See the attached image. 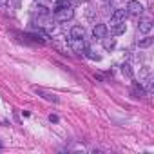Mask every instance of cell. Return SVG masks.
Returning a JSON list of instances; mask_svg holds the SVG:
<instances>
[{
	"label": "cell",
	"mask_w": 154,
	"mask_h": 154,
	"mask_svg": "<svg viewBox=\"0 0 154 154\" xmlns=\"http://www.w3.org/2000/svg\"><path fill=\"white\" fill-rule=\"evenodd\" d=\"M84 53H85V54H87V58H91V60H100V56H98V54H94V53H93L91 49H87V47H85V51H84Z\"/></svg>",
	"instance_id": "cell-13"
},
{
	"label": "cell",
	"mask_w": 154,
	"mask_h": 154,
	"mask_svg": "<svg viewBox=\"0 0 154 154\" xmlns=\"http://www.w3.org/2000/svg\"><path fill=\"white\" fill-rule=\"evenodd\" d=\"M49 122H53V123H56V122H58V116H54V114H51V116H49Z\"/></svg>",
	"instance_id": "cell-14"
},
{
	"label": "cell",
	"mask_w": 154,
	"mask_h": 154,
	"mask_svg": "<svg viewBox=\"0 0 154 154\" xmlns=\"http://www.w3.org/2000/svg\"><path fill=\"white\" fill-rule=\"evenodd\" d=\"M54 13H56V20H58V22H67V20H71V18L74 17V11H72V8L58 9V11H54Z\"/></svg>",
	"instance_id": "cell-1"
},
{
	"label": "cell",
	"mask_w": 154,
	"mask_h": 154,
	"mask_svg": "<svg viewBox=\"0 0 154 154\" xmlns=\"http://www.w3.org/2000/svg\"><path fill=\"white\" fill-rule=\"evenodd\" d=\"M65 8H71V0H56L54 2V11L65 9Z\"/></svg>",
	"instance_id": "cell-9"
},
{
	"label": "cell",
	"mask_w": 154,
	"mask_h": 154,
	"mask_svg": "<svg viewBox=\"0 0 154 154\" xmlns=\"http://www.w3.org/2000/svg\"><path fill=\"white\" fill-rule=\"evenodd\" d=\"M93 36L94 38H105L107 36V26L105 24H96L93 27Z\"/></svg>",
	"instance_id": "cell-5"
},
{
	"label": "cell",
	"mask_w": 154,
	"mask_h": 154,
	"mask_svg": "<svg viewBox=\"0 0 154 154\" xmlns=\"http://www.w3.org/2000/svg\"><path fill=\"white\" fill-rule=\"evenodd\" d=\"M138 29H140L141 33H150V31H152V22H150V20H141V22L138 24Z\"/></svg>",
	"instance_id": "cell-8"
},
{
	"label": "cell",
	"mask_w": 154,
	"mask_h": 154,
	"mask_svg": "<svg viewBox=\"0 0 154 154\" xmlns=\"http://www.w3.org/2000/svg\"><path fill=\"white\" fill-rule=\"evenodd\" d=\"M127 9H116L114 13H112V17H111V22L112 24H118V22H125V18H127Z\"/></svg>",
	"instance_id": "cell-4"
},
{
	"label": "cell",
	"mask_w": 154,
	"mask_h": 154,
	"mask_svg": "<svg viewBox=\"0 0 154 154\" xmlns=\"http://www.w3.org/2000/svg\"><path fill=\"white\" fill-rule=\"evenodd\" d=\"M102 40H103V49L105 51H111V49L116 47V40L114 38H102Z\"/></svg>",
	"instance_id": "cell-10"
},
{
	"label": "cell",
	"mask_w": 154,
	"mask_h": 154,
	"mask_svg": "<svg viewBox=\"0 0 154 154\" xmlns=\"http://www.w3.org/2000/svg\"><path fill=\"white\" fill-rule=\"evenodd\" d=\"M122 72L127 76V78H132V69H131L129 63H123V65H122Z\"/></svg>",
	"instance_id": "cell-12"
},
{
	"label": "cell",
	"mask_w": 154,
	"mask_h": 154,
	"mask_svg": "<svg viewBox=\"0 0 154 154\" xmlns=\"http://www.w3.org/2000/svg\"><path fill=\"white\" fill-rule=\"evenodd\" d=\"M127 13L129 15H141L143 13V6L140 2H136V0H131V2L127 4Z\"/></svg>",
	"instance_id": "cell-3"
},
{
	"label": "cell",
	"mask_w": 154,
	"mask_h": 154,
	"mask_svg": "<svg viewBox=\"0 0 154 154\" xmlns=\"http://www.w3.org/2000/svg\"><path fill=\"white\" fill-rule=\"evenodd\" d=\"M125 29H127L125 22H118V24H114V26H112L111 33H112L114 36H120V35H123V33H125Z\"/></svg>",
	"instance_id": "cell-6"
},
{
	"label": "cell",
	"mask_w": 154,
	"mask_h": 154,
	"mask_svg": "<svg viewBox=\"0 0 154 154\" xmlns=\"http://www.w3.org/2000/svg\"><path fill=\"white\" fill-rule=\"evenodd\" d=\"M152 42H154V38L147 36V38H143V40H140V42H138V45H140V47H150V45H152Z\"/></svg>",
	"instance_id": "cell-11"
},
{
	"label": "cell",
	"mask_w": 154,
	"mask_h": 154,
	"mask_svg": "<svg viewBox=\"0 0 154 154\" xmlns=\"http://www.w3.org/2000/svg\"><path fill=\"white\" fill-rule=\"evenodd\" d=\"M8 2H9V0H0V6H6Z\"/></svg>",
	"instance_id": "cell-15"
},
{
	"label": "cell",
	"mask_w": 154,
	"mask_h": 154,
	"mask_svg": "<svg viewBox=\"0 0 154 154\" xmlns=\"http://www.w3.org/2000/svg\"><path fill=\"white\" fill-rule=\"evenodd\" d=\"M69 45H71V49H72L74 53H84V51H85V42H84V38H71V40H69Z\"/></svg>",
	"instance_id": "cell-2"
},
{
	"label": "cell",
	"mask_w": 154,
	"mask_h": 154,
	"mask_svg": "<svg viewBox=\"0 0 154 154\" xmlns=\"http://www.w3.org/2000/svg\"><path fill=\"white\" fill-rule=\"evenodd\" d=\"M85 36V29L82 26H74L71 29V38H84Z\"/></svg>",
	"instance_id": "cell-7"
}]
</instances>
